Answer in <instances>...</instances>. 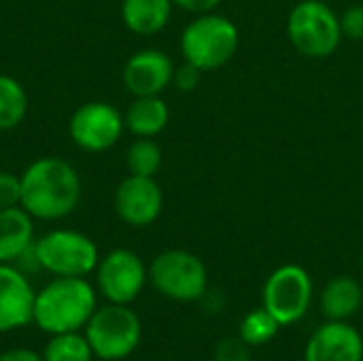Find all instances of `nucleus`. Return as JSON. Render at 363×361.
<instances>
[{"label": "nucleus", "mask_w": 363, "mask_h": 361, "mask_svg": "<svg viewBox=\"0 0 363 361\" xmlns=\"http://www.w3.org/2000/svg\"><path fill=\"white\" fill-rule=\"evenodd\" d=\"M21 200L34 221H60L72 215L83 196V183L77 168L57 155H45L26 166L19 174Z\"/></svg>", "instance_id": "f257e3e1"}, {"label": "nucleus", "mask_w": 363, "mask_h": 361, "mask_svg": "<svg viewBox=\"0 0 363 361\" xmlns=\"http://www.w3.org/2000/svg\"><path fill=\"white\" fill-rule=\"evenodd\" d=\"M98 309V289L85 277H53L34 298L32 323L53 336L83 332Z\"/></svg>", "instance_id": "f03ea898"}, {"label": "nucleus", "mask_w": 363, "mask_h": 361, "mask_svg": "<svg viewBox=\"0 0 363 361\" xmlns=\"http://www.w3.org/2000/svg\"><path fill=\"white\" fill-rule=\"evenodd\" d=\"M240 43L238 28L223 15L202 13L191 19L181 34V53L185 62L202 72L225 66Z\"/></svg>", "instance_id": "7ed1b4c3"}, {"label": "nucleus", "mask_w": 363, "mask_h": 361, "mask_svg": "<svg viewBox=\"0 0 363 361\" xmlns=\"http://www.w3.org/2000/svg\"><path fill=\"white\" fill-rule=\"evenodd\" d=\"M83 334L94 351V357L102 361H121L130 357L143 340L140 317L130 304L98 306L89 317Z\"/></svg>", "instance_id": "20e7f679"}, {"label": "nucleus", "mask_w": 363, "mask_h": 361, "mask_svg": "<svg viewBox=\"0 0 363 361\" xmlns=\"http://www.w3.org/2000/svg\"><path fill=\"white\" fill-rule=\"evenodd\" d=\"M287 36L298 53L313 60L330 57L342 36L340 17L323 0H302L287 17Z\"/></svg>", "instance_id": "39448f33"}, {"label": "nucleus", "mask_w": 363, "mask_h": 361, "mask_svg": "<svg viewBox=\"0 0 363 361\" xmlns=\"http://www.w3.org/2000/svg\"><path fill=\"white\" fill-rule=\"evenodd\" d=\"M149 281L164 298L183 304L198 302L208 291L204 262L185 249H168L155 255L149 266Z\"/></svg>", "instance_id": "423d86ee"}, {"label": "nucleus", "mask_w": 363, "mask_h": 361, "mask_svg": "<svg viewBox=\"0 0 363 361\" xmlns=\"http://www.w3.org/2000/svg\"><path fill=\"white\" fill-rule=\"evenodd\" d=\"M43 272L53 277H87L100 262L98 245L83 232L57 228L34 243Z\"/></svg>", "instance_id": "0eeeda50"}, {"label": "nucleus", "mask_w": 363, "mask_h": 361, "mask_svg": "<svg viewBox=\"0 0 363 361\" xmlns=\"http://www.w3.org/2000/svg\"><path fill=\"white\" fill-rule=\"evenodd\" d=\"M313 279L298 264L277 268L262 291V306L281 323V328L302 321L313 304Z\"/></svg>", "instance_id": "6e6552de"}, {"label": "nucleus", "mask_w": 363, "mask_h": 361, "mask_svg": "<svg viewBox=\"0 0 363 361\" xmlns=\"http://www.w3.org/2000/svg\"><path fill=\"white\" fill-rule=\"evenodd\" d=\"M96 289L111 304H132L149 281V268L132 249H113L100 257L96 270Z\"/></svg>", "instance_id": "1a4fd4ad"}, {"label": "nucleus", "mask_w": 363, "mask_h": 361, "mask_svg": "<svg viewBox=\"0 0 363 361\" xmlns=\"http://www.w3.org/2000/svg\"><path fill=\"white\" fill-rule=\"evenodd\" d=\"M123 130V115L117 111V106L102 100L81 104L68 121V134L72 143L87 153H102L113 149L119 143Z\"/></svg>", "instance_id": "9d476101"}, {"label": "nucleus", "mask_w": 363, "mask_h": 361, "mask_svg": "<svg viewBox=\"0 0 363 361\" xmlns=\"http://www.w3.org/2000/svg\"><path fill=\"white\" fill-rule=\"evenodd\" d=\"M164 194L155 177H125L115 191V213L130 228H147L157 221Z\"/></svg>", "instance_id": "9b49d317"}, {"label": "nucleus", "mask_w": 363, "mask_h": 361, "mask_svg": "<svg viewBox=\"0 0 363 361\" xmlns=\"http://www.w3.org/2000/svg\"><path fill=\"white\" fill-rule=\"evenodd\" d=\"M174 62L160 49H140L123 66V85L132 96H162L172 85Z\"/></svg>", "instance_id": "f8f14e48"}, {"label": "nucleus", "mask_w": 363, "mask_h": 361, "mask_svg": "<svg viewBox=\"0 0 363 361\" xmlns=\"http://www.w3.org/2000/svg\"><path fill=\"white\" fill-rule=\"evenodd\" d=\"M34 298L30 277L15 264H0V334L32 323Z\"/></svg>", "instance_id": "ddd939ff"}, {"label": "nucleus", "mask_w": 363, "mask_h": 361, "mask_svg": "<svg viewBox=\"0 0 363 361\" xmlns=\"http://www.w3.org/2000/svg\"><path fill=\"white\" fill-rule=\"evenodd\" d=\"M304 361H363V338L349 321H325L304 347Z\"/></svg>", "instance_id": "4468645a"}, {"label": "nucleus", "mask_w": 363, "mask_h": 361, "mask_svg": "<svg viewBox=\"0 0 363 361\" xmlns=\"http://www.w3.org/2000/svg\"><path fill=\"white\" fill-rule=\"evenodd\" d=\"M34 217L23 206L0 211V264H15L32 245Z\"/></svg>", "instance_id": "2eb2a0df"}, {"label": "nucleus", "mask_w": 363, "mask_h": 361, "mask_svg": "<svg viewBox=\"0 0 363 361\" xmlns=\"http://www.w3.org/2000/svg\"><path fill=\"white\" fill-rule=\"evenodd\" d=\"M170 109L162 96H134L123 113V123L136 138H155L166 130Z\"/></svg>", "instance_id": "dca6fc26"}, {"label": "nucleus", "mask_w": 363, "mask_h": 361, "mask_svg": "<svg viewBox=\"0 0 363 361\" xmlns=\"http://www.w3.org/2000/svg\"><path fill=\"white\" fill-rule=\"evenodd\" d=\"M321 313L328 321H349L363 306V289L353 277H334L321 291Z\"/></svg>", "instance_id": "f3484780"}, {"label": "nucleus", "mask_w": 363, "mask_h": 361, "mask_svg": "<svg viewBox=\"0 0 363 361\" xmlns=\"http://www.w3.org/2000/svg\"><path fill=\"white\" fill-rule=\"evenodd\" d=\"M172 6V0H123L121 19L132 34L153 36L168 26Z\"/></svg>", "instance_id": "a211bd4d"}, {"label": "nucleus", "mask_w": 363, "mask_h": 361, "mask_svg": "<svg viewBox=\"0 0 363 361\" xmlns=\"http://www.w3.org/2000/svg\"><path fill=\"white\" fill-rule=\"evenodd\" d=\"M28 113V94L23 85L11 77L0 74V132L15 130Z\"/></svg>", "instance_id": "6ab92c4d"}, {"label": "nucleus", "mask_w": 363, "mask_h": 361, "mask_svg": "<svg viewBox=\"0 0 363 361\" xmlns=\"http://www.w3.org/2000/svg\"><path fill=\"white\" fill-rule=\"evenodd\" d=\"M43 361H91L94 351L83 332L53 334L43 349Z\"/></svg>", "instance_id": "aec40b11"}, {"label": "nucleus", "mask_w": 363, "mask_h": 361, "mask_svg": "<svg viewBox=\"0 0 363 361\" xmlns=\"http://www.w3.org/2000/svg\"><path fill=\"white\" fill-rule=\"evenodd\" d=\"M164 153L162 147L153 138H136L125 153V166L130 174L138 177H155L162 168Z\"/></svg>", "instance_id": "412c9836"}, {"label": "nucleus", "mask_w": 363, "mask_h": 361, "mask_svg": "<svg viewBox=\"0 0 363 361\" xmlns=\"http://www.w3.org/2000/svg\"><path fill=\"white\" fill-rule=\"evenodd\" d=\"M279 330H281V323L262 306V309H255L249 315H245V319L240 321V328H238V336L249 347H264L277 338Z\"/></svg>", "instance_id": "4be33fe9"}, {"label": "nucleus", "mask_w": 363, "mask_h": 361, "mask_svg": "<svg viewBox=\"0 0 363 361\" xmlns=\"http://www.w3.org/2000/svg\"><path fill=\"white\" fill-rule=\"evenodd\" d=\"M251 347L240 336H230L217 343L215 361H251Z\"/></svg>", "instance_id": "5701e85b"}, {"label": "nucleus", "mask_w": 363, "mask_h": 361, "mask_svg": "<svg viewBox=\"0 0 363 361\" xmlns=\"http://www.w3.org/2000/svg\"><path fill=\"white\" fill-rule=\"evenodd\" d=\"M21 200V179L11 170H0V211L19 206Z\"/></svg>", "instance_id": "b1692460"}, {"label": "nucleus", "mask_w": 363, "mask_h": 361, "mask_svg": "<svg viewBox=\"0 0 363 361\" xmlns=\"http://www.w3.org/2000/svg\"><path fill=\"white\" fill-rule=\"evenodd\" d=\"M342 36L363 43V4H353L340 15Z\"/></svg>", "instance_id": "393cba45"}, {"label": "nucleus", "mask_w": 363, "mask_h": 361, "mask_svg": "<svg viewBox=\"0 0 363 361\" xmlns=\"http://www.w3.org/2000/svg\"><path fill=\"white\" fill-rule=\"evenodd\" d=\"M200 74L202 70L196 68L194 64L189 62H183L181 66L174 68V77H172V83L181 89V91H194L200 83Z\"/></svg>", "instance_id": "a878e982"}, {"label": "nucleus", "mask_w": 363, "mask_h": 361, "mask_svg": "<svg viewBox=\"0 0 363 361\" xmlns=\"http://www.w3.org/2000/svg\"><path fill=\"white\" fill-rule=\"evenodd\" d=\"M174 6L189 11V13H213V9H217L221 4V0H172Z\"/></svg>", "instance_id": "bb28decb"}, {"label": "nucleus", "mask_w": 363, "mask_h": 361, "mask_svg": "<svg viewBox=\"0 0 363 361\" xmlns=\"http://www.w3.org/2000/svg\"><path fill=\"white\" fill-rule=\"evenodd\" d=\"M0 361H43V355L32 349L17 347V349H9V351L0 353Z\"/></svg>", "instance_id": "cd10ccee"}, {"label": "nucleus", "mask_w": 363, "mask_h": 361, "mask_svg": "<svg viewBox=\"0 0 363 361\" xmlns=\"http://www.w3.org/2000/svg\"><path fill=\"white\" fill-rule=\"evenodd\" d=\"M362 268H363V260H362Z\"/></svg>", "instance_id": "c85d7f7f"}, {"label": "nucleus", "mask_w": 363, "mask_h": 361, "mask_svg": "<svg viewBox=\"0 0 363 361\" xmlns=\"http://www.w3.org/2000/svg\"><path fill=\"white\" fill-rule=\"evenodd\" d=\"M362 311H363V306H362Z\"/></svg>", "instance_id": "c756f323"}]
</instances>
